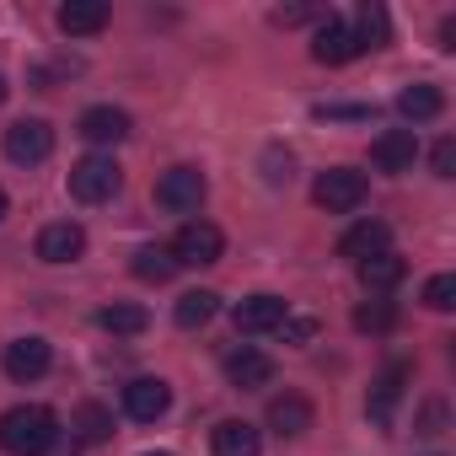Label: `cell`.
Masks as SVG:
<instances>
[{
    "label": "cell",
    "instance_id": "8d00e7d4",
    "mask_svg": "<svg viewBox=\"0 0 456 456\" xmlns=\"http://www.w3.org/2000/svg\"><path fill=\"white\" fill-rule=\"evenodd\" d=\"M6 97H12V86H6V76H0V102H6Z\"/></svg>",
    "mask_w": 456,
    "mask_h": 456
},
{
    "label": "cell",
    "instance_id": "6da1fadb",
    "mask_svg": "<svg viewBox=\"0 0 456 456\" xmlns=\"http://www.w3.org/2000/svg\"><path fill=\"white\" fill-rule=\"evenodd\" d=\"M54 440H60V419L44 403H22V408L0 413V451H12V456H44V451H54Z\"/></svg>",
    "mask_w": 456,
    "mask_h": 456
},
{
    "label": "cell",
    "instance_id": "4316f807",
    "mask_svg": "<svg viewBox=\"0 0 456 456\" xmlns=\"http://www.w3.org/2000/svg\"><path fill=\"white\" fill-rule=\"evenodd\" d=\"M354 38H360V49H381L387 38H392V22H387V12L381 6H360V28H354Z\"/></svg>",
    "mask_w": 456,
    "mask_h": 456
},
{
    "label": "cell",
    "instance_id": "f1b7e54d",
    "mask_svg": "<svg viewBox=\"0 0 456 456\" xmlns=\"http://www.w3.org/2000/svg\"><path fill=\"white\" fill-rule=\"evenodd\" d=\"M392 322H397L392 301H370V306H360V312H354V328H360V333H387Z\"/></svg>",
    "mask_w": 456,
    "mask_h": 456
},
{
    "label": "cell",
    "instance_id": "9c48e42d",
    "mask_svg": "<svg viewBox=\"0 0 456 456\" xmlns=\"http://www.w3.org/2000/svg\"><path fill=\"white\" fill-rule=\"evenodd\" d=\"M413 156H419V134L413 129H387V134H376L370 140V161H376V172H413Z\"/></svg>",
    "mask_w": 456,
    "mask_h": 456
},
{
    "label": "cell",
    "instance_id": "e575fe53",
    "mask_svg": "<svg viewBox=\"0 0 456 456\" xmlns=\"http://www.w3.org/2000/svg\"><path fill=\"white\" fill-rule=\"evenodd\" d=\"M306 17H312L306 6H290V12H274V22H280V28H296V22H306Z\"/></svg>",
    "mask_w": 456,
    "mask_h": 456
},
{
    "label": "cell",
    "instance_id": "4dcf8cb0",
    "mask_svg": "<svg viewBox=\"0 0 456 456\" xmlns=\"http://www.w3.org/2000/svg\"><path fill=\"white\" fill-rule=\"evenodd\" d=\"M264 177H269L274 188H280V183H290V151H280V145H274V151H264Z\"/></svg>",
    "mask_w": 456,
    "mask_h": 456
},
{
    "label": "cell",
    "instance_id": "d6a6232c",
    "mask_svg": "<svg viewBox=\"0 0 456 456\" xmlns=\"http://www.w3.org/2000/svg\"><path fill=\"white\" fill-rule=\"evenodd\" d=\"M429 167H435V177H451V172H456V140H440V145L429 151Z\"/></svg>",
    "mask_w": 456,
    "mask_h": 456
},
{
    "label": "cell",
    "instance_id": "7c38bea8",
    "mask_svg": "<svg viewBox=\"0 0 456 456\" xmlns=\"http://www.w3.org/2000/svg\"><path fill=\"white\" fill-rule=\"evenodd\" d=\"M387 242H392V232H387V220H354L349 232L338 237V258H349V264H365V258L387 253Z\"/></svg>",
    "mask_w": 456,
    "mask_h": 456
},
{
    "label": "cell",
    "instance_id": "8992f818",
    "mask_svg": "<svg viewBox=\"0 0 456 456\" xmlns=\"http://www.w3.org/2000/svg\"><path fill=\"white\" fill-rule=\"evenodd\" d=\"M204 172L199 167H172V172H161V183H156V204L161 209H172V215H188V209H199L204 204Z\"/></svg>",
    "mask_w": 456,
    "mask_h": 456
},
{
    "label": "cell",
    "instance_id": "f35d334b",
    "mask_svg": "<svg viewBox=\"0 0 456 456\" xmlns=\"http://www.w3.org/2000/svg\"><path fill=\"white\" fill-rule=\"evenodd\" d=\"M145 456H172V451H145Z\"/></svg>",
    "mask_w": 456,
    "mask_h": 456
},
{
    "label": "cell",
    "instance_id": "836d02e7",
    "mask_svg": "<svg viewBox=\"0 0 456 456\" xmlns=\"http://www.w3.org/2000/svg\"><path fill=\"white\" fill-rule=\"evenodd\" d=\"M317 118H370V108H317Z\"/></svg>",
    "mask_w": 456,
    "mask_h": 456
},
{
    "label": "cell",
    "instance_id": "277c9868",
    "mask_svg": "<svg viewBox=\"0 0 456 456\" xmlns=\"http://www.w3.org/2000/svg\"><path fill=\"white\" fill-rule=\"evenodd\" d=\"M118 183H124V172H118L113 156H86V161L70 167V193H76L81 204H102V199H113Z\"/></svg>",
    "mask_w": 456,
    "mask_h": 456
},
{
    "label": "cell",
    "instance_id": "ac0fdd59",
    "mask_svg": "<svg viewBox=\"0 0 456 456\" xmlns=\"http://www.w3.org/2000/svg\"><path fill=\"white\" fill-rule=\"evenodd\" d=\"M397 113H403L408 124H429V118H440V113H445V97H440V86L413 81V86H403V92H397Z\"/></svg>",
    "mask_w": 456,
    "mask_h": 456
},
{
    "label": "cell",
    "instance_id": "2e32d148",
    "mask_svg": "<svg viewBox=\"0 0 456 456\" xmlns=\"http://www.w3.org/2000/svg\"><path fill=\"white\" fill-rule=\"evenodd\" d=\"M225 376H232V387L253 392V387H269L274 381V360L264 349H232V354H225Z\"/></svg>",
    "mask_w": 456,
    "mask_h": 456
},
{
    "label": "cell",
    "instance_id": "83f0119b",
    "mask_svg": "<svg viewBox=\"0 0 456 456\" xmlns=\"http://www.w3.org/2000/svg\"><path fill=\"white\" fill-rule=\"evenodd\" d=\"M429 312H451L456 306V280L451 274H435V280H424V296H419Z\"/></svg>",
    "mask_w": 456,
    "mask_h": 456
},
{
    "label": "cell",
    "instance_id": "3957f363",
    "mask_svg": "<svg viewBox=\"0 0 456 456\" xmlns=\"http://www.w3.org/2000/svg\"><path fill=\"white\" fill-rule=\"evenodd\" d=\"M172 264L183 269H204V264H220V253H225V237H220V225H209V220H188L183 232L172 237Z\"/></svg>",
    "mask_w": 456,
    "mask_h": 456
},
{
    "label": "cell",
    "instance_id": "d4e9b609",
    "mask_svg": "<svg viewBox=\"0 0 456 456\" xmlns=\"http://www.w3.org/2000/svg\"><path fill=\"white\" fill-rule=\"evenodd\" d=\"M172 274H177V264H172L167 248H140V253H134V280H145V285H167Z\"/></svg>",
    "mask_w": 456,
    "mask_h": 456
},
{
    "label": "cell",
    "instance_id": "5b68a950",
    "mask_svg": "<svg viewBox=\"0 0 456 456\" xmlns=\"http://www.w3.org/2000/svg\"><path fill=\"white\" fill-rule=\"evenodd\" d=\"M49 156H54V124H44V118H22V124L6 129V161H17V167H38V161H49Z\"/></svg>",
    "mask_w": 456,
    "mask_h": 456
},
{
    "label": "cell",
    "instance_id": "ffe728a7",
    "mask_svg": "<svg viewBox=\"0 0 456 456\" xmlns=\"http://www.w3.org/2000/svg\"><path fill=\"white\" fill-rule=\"evenodd\" d=\"M403 381H408V365L397 360V365H387L381 376H376V387H370V419L376 424H392V408H397V397H403Z\"/></svg>",
    "mask_w": 456,
    "mask_h": 456
},
{
    "label": "cell",
    "instance_id": "e0dca14e",
    "mask_svg": "<svg viewBox=\"0 0 456 456\" xmlns=\"http://www.w3.org/2000/svg\"><path fill=\"white\" fill-rule=\"evenodd\" d=\"M102 28H108V6H102V0H65V6H60V33L92 38Z\"/></svg>",
    "mask_w": 456,
    "mask_h": 456
},
{
    "label": "cell",
    "instance_id": "4fadbf2b",
    "mask_svg": "<svg viewBox=\"0 0 456 456\" xmlns=\"http://www.w3.org/2000/svg\"><path fill=\"white\" fill-rule=\"evenodd\" d=\"M232 317H237V333H274L290 317V306L280 296H248V301H237Z\"/></svg>",
    "mask_w": 456,
    "mask_h": 456
},
{
    "label": "cell",
    "instance_id": "d590c367",
    "mask_svg": "<svg viewBox=\"0 0 456 456\" xmlns=\"http://www.w3.org/2000/svg\"><path fill=\"white\" fill-rule=\"evenodd\" d=\"M440 49H456V17L440 22Z\"/></svg>",
    "mask_w": 456,
    "mask_h": 456
},
{
    "label": "cell",
    "instance_id": "44dd1931",
    "mask_svg": "<svg viewBox=\"0 0 456 456\" xmlns=\"http://www.w3.org/2000/svg\"><path fill=\"white\" fill-rule=\"evenodd\" d=\"M269 429H274V435H306V429H312V403L296 397V392L274 397V403H269Z\"/></svg>",
    "mask_w": 456,
    "mask_h": 456
},
{
    "label": "cell",
    "instance_id": "8fae6325",
    "mask_svg": "<svg viewBox=\"0 0 456 456\" xmlns=\"http://www.w3.org/2000/svg\"><path fill=\"white\" fill-rule=\"evenodd\" d=\"M354 54H365L360 38H354V28H344L338 17H328V22L317 28V38H312V60H317V65H349Z\"/></svg>",
    "mask_w": 456,
    "mask_h": 456
},
{
    "label": "cell",
    "instance_id": "d6986e66",
    "mask_svg": "<svg viewBox=\"0 0 456 456\" xmlns=\"http://www.w3.org/2000/svg\"><path fill=\"white\" fill-rule=\"evenodd\" d=\"M354 274H360V285L365 290H376V296H387L392 285H403V274H408V264L387 248V253H376V258H365V264H354Z\"/></svg>",
    "mask_w": 456,
    "mask_h": 456
},
{
    "label": "cell",
    "instance_id": "1f68e13d",
    "mask_svg": "<svg viewBox=\"0 0 456 456\" xmlns=\"http://www.w3.org/2000/svg\"><path fill=\"white\" fill-rule=\"evenodd\" d=\"M274 333H280L285 344H306V338L317 333V322H312V317H285V322H280Z\"/></svg>",
    "mask_w": 456,
    "mask_h": 456
},
{
    "label": "cell",
    "instance_id": "30bf717a",
    "mask_svg": "<svg viewBox=\"0 0 456 456\" xmlns=\"http://www.w3.org/2000/svg\"><path fill=\"white\" fill-rule=\"evenodd\" d=\"M81 253H86V232L76 220H54V225L38 232V258L44 264H76Z\"/></svg>",
    "mask_w": 456,
    "mask_h": 456
},
{
    "label": "cell",
    "instance_id": "484cf974",
    "mask_svg": "<svg viewBox=\"0 0 456 456\" xmlns=\"http://www.w3.org/2000/svg\"><path fill=\"white\" fill-rule=\"evenodd\" d=\"M76 435H81L86 445H102V440L113 435V413H108L102 403H81V408H76Z\"/></svg>",
    "mask_w": 456,
    "mask_h": 456
},
{
    "label": "cell",
    "instance_id": "603a6c76",
    "mask_svg": "<svg viewBox=\"0 0 456 456\" xmlns=\"http://www.w3.org/2000/svg\"><path fill=\"white\" fill-rule=\"evenodd\" d=\"M70 76H81V60H76V54H49V60H33V65H28V86H33V92H54V86L70 81Z\"/></svg>",
    "mask_w": 456,
    "mask_h": 456
},
{
    "label": "cell",
    "instance_id": "74e56055",
    "mask_svg": "<svg viewBox=\"0 0 456 456\" xmlns=\"http://www.w3.org/2000/svg\"><path fill=\"white\" fill-rule=\"evenodd\" d=\"M0 220H6V188H0Z\"/></svg>",
    "mask_w": 456,
    "mask_h": 456
},
{
    "label": "cell",
    "instance_id": "7a4b0ae2",
    "mask_svg": "<svg viewBox=\"0 0 456 456\" xmlns=\"http://www.w3.org/2000/svg\"><path fill=\"white\" fill-rule=\"evenodd\" d=\"M365 172H354V167H328L317 183H312V199H317V209H328V215H349V209H360L365 204Z\"/></svg>",
    "mask_w": 456,
    "mask_h": 456
},
{
    "label": "cell",
    "instance_id": "52a82bcc",
    "mask_svg": "<svg viewBox=\"0 0 456 456\" xmlns=\"http://www.w3.org/2000/svg\"><path fill=\"white\" fill-rule=\"evenodd\" d=\"M167 408H172V387H167L161 376H140V381L124 387V413H129L134 424H156Z\"/></svg>",
    "mask_w": 456,
    "mask_h": 456
},
{
    "label": "cell",
    "instance_id": "cb8c5ba5",
    "mask_svg": "<svg viewBox=\"0 0 456 456\" xmlns=\"http://www.w3.org/2000/svg\"><path fill=\"white\" fill-rule=\"evenodd\" d=\"M215 312H220V296H215V290H188V296L177 301V312H172V317H177V328H188V333H193V328H204Z\"/></svg>",
    "mask_w": 456,
    "mask_h": 456
},
{
    "label": "cell",
    "instance_id": "ba28073f",
    "mask_svg": "<svg viewBox=\"0 0 456 456\" xmlns=\"http://www.w3.org/2000/svg\"><path fill=\"white\" fill-rule=\"evenodd\" d=\"M0 365H6L12 381H38V376L54 365V349H49V338H12Z\"/></svg>",
    "mask_w": 456,
    "mask_h": 456
},
{
    "label": "cell",
    "instance_id": "9a60e30c",
    "mask_svg": "<svg viewBox=\"0 0 456 456\" xmlns=\"http://www.w3.org/2000/svg\"><path fill=\"white\" fill-rule=\"evenodd\" d=\"M81 140H92V145H118V140H129V113L124 108H86L81 113Z\"/></svg>",
    "mask_w": 456,
    "mask_h": 456
},
{
    "label": "cell",
    "instance_id": "5bb4252c",
    "mask_svg": "<svg viewBox=\"0 0 456 456\" xmlns=\"http://www.w3.org/2000/svg\"><path fill=\"white\" fill-rule=\"evenodd\" d=\"M209 451L215 456H258L264 451V435L248 419H225V424L209 429Z\"/></svg>",
    "mask_w": 456,
    "mask_h": 456
},
{
    "label": "cell",
    "instance_id": "7402d4cb",
    "mask_svg": "<svg viewBox=\"0 0 456 456\" xmlns=\"http://www.w3.org/2000/svg\"><path fill=\"white\" fill-rule=\"evenodd\" d=\"M97 328L113 333V338H134V333L151 328V312H145V306H129V301H113V306L97 312Z\"/></svg>",
    "mask_w": 456,
    "mask_h": 456
},
{
    "label": "cell",
    "instance_id": "f546056e",
    "mask_svg": "<svg viewBox=\"0 0 456 456\" xmlns=\"http://www.w3.org/2000/svg\"><path fill=\"white\" fill-rule=\"evenodd\" d=\"M413 435H445V403H440V397H429V403L419 408V419H413Z\"/></svg>",
    "mask_w": 456,
    "mask_h": 456
}]
</instances>
